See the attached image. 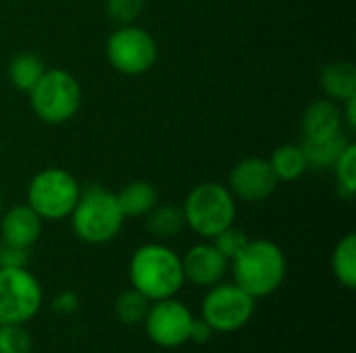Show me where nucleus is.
I'll use <instances>...</instances> for the list:
<instances>
[{"label":"nucleus","mask_w":356,"mask_h":353,"mask_svg":"<svg viewBox=\"0 0 356 353\" xmlns=\"http://www.w3.org/2000/svg\"><path fill=\"white\" fill-rule=\"evenodd\" d=\"M186 227L202 239H213L236 223L238 202L229 187L207 181L196 185L181 204Z\"/></svg>","instance_id":"20e7f679"},{"label":"nucleus","mask_w":356,"mask_h":353,"mask_svg":"<svg viewBox=\"0 0 356 353\" xmlns=\"http://www.w3.org/2000/svg\"><path fill=\"white\" fill-rule=\"evenodd\" d=\"M342 104H344L342 121H344V125H346L350 131H355L356 129V96L355 98H350V100H346V102H342Z\"/></svg>","instance_id":"c756f323"},{"label":"nucleus","mask_w":356,"mask_h":353,"mask_svg":"<svg viewBox=\"0 0 356 353\" xmlns=\"http://www.w3.org/2000/svg\"><path fill=\"white\" fill-rule=\"evenodd\" d=\"M44 304L38 277L21 268H0V325H27Z\"/></svg>","instance_id":"6e6552de"},{"label":"nucleus","mask_w":356,"mask_h":353,"mask_svg":"<svg viewBox=\"0 0 356 353\" xmlns=\"http://www.w3.org/2000/svg\"><path fill=\"white\" fill-rule=\"evenodd\" d=\"M229 273L234 283L259 302L284 285L288 273L286 254L271 239H248L242 252L229 260Z\"/></svg>","instance_id":"f257e3e1"},{"label":"nucleus","mask_w":356,"mask_h":353,"mask_svg":"<svg viewBox=\"0 0 356 353\" xmlns=\"http://www.w3.org/2000/svg\"><path fill=\"white\" fill-rule=\"evenodd\" d=\"M302 139H325L344 133L342 108L327 98L315 100L302 114Z\"/></svg>","instance_id":"4468645a"},{"label":"nucleus","mask_w":356,"mask_h":353,"mask_svg":"<svg viewBox=\"0 0 356 353\" xmlns=\"http://www.w3.org/2000/svg\"><path fill=\"white\" fill-rule=\"evenodd\" d=\"M27 94L31 110L48 125L71 121L81 106V85L67 69H46Z\"/></svg>","instance_id":"39448f33"},{"label":"nucleus","mask_w":356,"mask_h":353,"mask_svg":"<svg viewBox=\"0 0 356 353\" xmlns=\"http://www.w3.org/2000/svg\"><path fill=\"white\" fill-rule=\"evenodd\" d=\"M211 243H213L227 260H232V258L238 256V254L242 252V248L248 243V235L232 225V227H227L225 231H221L219 235H215V237L211 239Z\"/></svg>","instance_id":"a878e982"},{"label":"nucleus","mask_w":356,"mask_h":353,"mask_svg":"<svg viewBox=\"0 0 356 353\" xmlns=\"http://www.w3.org/2000/svg\"><path fill=\"white\" fill-rule=\"evenodd\" d=\"M29 262V250L0 241V268H21Z\"/></svg>","instance_id":"bb28decb"},{"label":"nucleus","mask_w":356,"mask_h":353,"mask_svg":"<svg viewBox=\"0 0 356 353\" xmlns=\"http://www.w3.org/2000/svg\"><path fill=\"white\" fill-rule=\"evenodd\" d=\"M257 300L242 287L232 283H217L209 287L200 302V318L213 329V333H238L254 316Z\"/></svg>","instance_id":"0eeeda50"},{"label":"nucleus","mask_w":356,"mask_h":353,"mask_svg":"<svg viewBox=\"0 0 356 353\" xmlns=\"http://www.w3.org/2000/svg\"><path fill=\"white\" fill-rule=\"evenodd\" d=\"M79 295L75 293V291H60L56 298H54V302H52V308L58 312V314H63V316H71V314H75L77 310H79Z\"/></svg>","instance_id":"cd10ccee"},{"label":"nucleus","mask_w":356,"mask_h":353,"mask_svg":"<svg viewBox=\"0 0 356 353\" xmlns=\"http://www.w3.org/2000/svg\"><path fill=\"white\" fill-rule=\"evenodd\" d=\"M277 177L267 158H244L229 173V191L242 202H263L277 189Z\"/></svg>","instance_id":"9b49d317"},{"label":"nucleus","mask_w":356,"mask_h":353,"mask_svg":"<svg viewBox=\"0 0 356 353\" xmlns=\"http://www.w3.org/2000/svg\"><path fill=\"white\" fill-rule=\"evenodd\" d=\"M115 196L125 218L146 216L159 204V193L154 185L148 181H131L123 189H119Z\"/></svg>","instance_id":"dca6fc26"},{"label":"nucleus","mask_w":356,"mask_h":353,"mask_svg":"<svg viewBox=\"0 0 356 353\" xmlns=\"http://www.w3.org/2000/svg\"><path fill=\"white\" fill-rule=\"evenodd\" d=\"M44 71H46V64L40 56L31 52H21L8 64V79L15 85V89L29 92L38 83V79L44 75Z\"/></svg>","instance_id":"412c9836"},{"label":"nucleus","mask_w":356,"mask_h":353,"mask_svg":"<svg viewBox=\"0 0 356 353\" xmlns=\"http://www.w3.org/2000/svg\"><path fill=\"white\" fill-rule=\"evenodd\" d=\"M194 314L177 298H165L150 302L144 318V329L148 339L163 350H177L190 343V331L194 325Z\"/></svg>","instance_id":"9d476101"},{"label":"nucleus","mask_w":356,"mask_h":353,"mask_svg":"<svg viewBox=\"0 0 356 353\" xmlns=\"http://www.w3.org/2000/svg\"><path fill=\"white\" fill-rule=\"evenodd\" d=\"M106 15L117 25H131L144 10V0H106Z\"/></svg>","instance_id":"393cba45"},{"label":"nucleus","mask_w":356,"mask_h":353,"mask_svg":"<svg viewBox=\"0 0 356 353\" xmlns=\"http://www.w3.org/2000/svg\"><path fill=\"white\" fill-rule=\"evenodd\" d=\"M150 308V300L144 298L140 291H136L134 287H129L127 291L119 293L113 306L115 318L125 325V327H136L142 325L146 318V312Z\"/></svg>","instance_id":"4be33fe9"},{"label":"nucleus","mask_w":356,"mask_h":353,"mask_svg":"<svg viewBox=\"0 0 356 353\" xmlns=\"http://www.w3.org/2000/svg\"><path fill=\"white\" fill-rule=\"evenodd\" d=\"M213 335H215L213 329L202 318H194V325H192V331H190V341L192 343H196V345L209 343Z\"/></svg>","instance_id":"c85d7f7f"},{"label":"nucleus","mask_w":356,"mask_h":353,"mask_svg":"<svg viewBox=\"0 0 356 353\" xmlns=\"http://www.w3.org/2000/svg\"><path fill=\"white\" fill-rule=\"evenodd\" d=\"M33 339L25 325H0V353H31Z\"/></svg>","instance_id":"b1692460"},{"label":"nucleus","mask_w":356,"mask_h":353,"mask_svg":"<svg viewBox=\"0 0 356 353\" xmlns=\"http://www.w3.org/2000/svg\"><path fill=\"white\" fill-rule=\"evenodd\" d=\"M129 283L150 302L175 298L186 285L181 256L161 243H144L129 258Z\"/></svg>","instance_id":"f03ea898"},{"label":"nucleus","mask_w":356,"mask_h":353,"mask_svg":"<svg viewBox=\"0 0 356 353\" xmlns=\"http://www.w3.org/2000/svg\"><path fill=\"white\" fill-rule=\"evenodd\" d=\"M0 214H2V193H0Z\"/></svg>","instance_id":"7c9ffc66"},{"label":"nucleus","mask_w":356,"mask_h":353,"mask_svg":"<svg viewBox=\"0 0 356 353\" xmlns=\"http://www.w3.org/2000/svg\"><path fill=\"white\" fill-rule=\"evenodd\" d=\"M106 58L111 67L121 75H144L148 73L156 58V40L140 25H119L106 40Z\"/></svg>","instance_id":"1a4fd4ad"},{"label":"nucleus","mask_w":356,"mask_h":353,"mask_svg":"<svg viewBox=\"0 0 356 353\" xmlns=\"http://www.w3.org/2000/svg\"><path fill=\"white\" fill-rule=\"evenodd\" d=\"M181 268L186 283L209 289L223 281L229 270V260L213 243L202 241L192 246L181 256Z\"/></svg>","instance_id":"f8f14e48"},{"label":"nucleus","mask_w":356,"mask_h":353,"mask_svg":"<svg viewBox=\"0 0 356 353\" xmlns=\"http://www.w3.org/2000/svg\"><path fill=\"white\" fill-rule=\"evenodd\" d=\"M44 221L27 206L19 204L0 218V241L29 250L42 235Z\"/></svg>","instance_id":"ddd939ff"},{"label":"nucleus","mask_w":356,"mask_h":353,"mask_svg":"<svg viewBox=\"0 0 356 353\" xmlns=\"http://www.w3.org/2000/svg\"><path fill=\"white\" fill-rule=\"evenodd\" d=\"M69 218L75 237L90 246H104L113 241L125 223L115 191H108L100 185L81 189Z\"/></svg>","instance_id":"7ed1b4c3"},{"label":"nucleus","mask_w":356,"mask_h":353,"mask_svg":"<svg viewBox=\"0 0 356 353\" xmlns=\"http://www.w3.org/2000/svg\"><path fill=\"white\" fill-rule=\"evenodd\" d=\"M348 137L344 133H338L334 137L325 139H302L300 148L307 158V166L313 171H327L336 164L344 148L348 146Z\"/></svg>","instance_id":"f3484780"},{"label":"nucleus","mask_w":356,"mask_h":353,"mask_svg":"<svg viewBox=\"0 0 356 353\" xmlns=\"http://www.w3.org/2000/svg\"><path fill=\"white\" fill-rule=\"evenodd\" d=\"M332 273L336 281L346 287L355 289L356 287V235L348 233L344 235L332 254Z\"/></svg>","instance_id":"aec40b11"},{"label":"nucleus","mask_w":356,"mask_h":353,"mask_svg":"<svg viewBox=\"0 0 356 353\" xmlns=\"http://www.w3.org/2000/svg\"><path fill=\"white\" fill-rule=\"evenodd\" d=\"M321 89L327 100L346 102L356 96V67L348 60H334L321 69Z\"/></svg>","instance_id":"2eb2a0df"},{"label":"nucleus","mask_w":356,"mask_h":353,"mask_svg":"<svg viewBox=\"0 0 356 353\" xmlns=\"http://www.w3.org/2000/svg\"><path fill=\"white\" fill-rule=\"evenodd\" d=\"M332 171L336 173L340 196L346 200H353V196L356 193V146L353 141H348V146L344 148V152L340 154Z\"/></svg>","instance_id":"5701e85b"},{"label":"nucleus","mask_w":356,"mask_h":353,"mask_svg":"<svg viewBox=\"0 0 356 353\" xmlns=\"http://www.w3.org/2000/svg\"><path fill=\"white\" fill-rule=\"evenodd\" d=\"M79 193L81 187L69 171L48 166L29 181L27 206L42 221H63L71 216Z\"/></svg>","instance_id":"423d86ee"},{"label":"nucleus","mask_w":356,"mask_h":353,"mask_svg":"<svg viewBox=\"0 0 356 353\" xmlns=\"http://www.w3.org/2000/svg\"><path fill=\"white\" fill-rule=\"evenodd\" d=\"M271 171L277 177V181H298L305 173H307V158L300 146L296 144H284L280 148L273 150L271 158H269Z\"/></svg>","instance_id":"a211bd4d"},{"label":"nucleus","mask_w":356,"mask_h":353,"mask_svg":"<svg viewBox=\"0 0 356 353\" xmlns=\"http://www.w3.org/2000/svg\"><path fill=\"white\" fill-rule=\"evenodd\" d=\"M146 229L152 237L156 239H171L177 237L186 229V218L181 206L165 204V206H154L146 214Z\"/></svg>","instance_id":"6ab92c4d"}]
</instances>
